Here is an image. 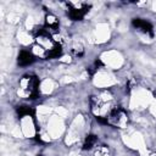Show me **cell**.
Returning <instances> with one entry per match:
<instances>
[{
	"label": "cell",
	"mask_w": 156,
	"mask_h": 156,
	"mask_svg": "<svg viewBox=\"0 0 156 156\" xmlns=\"http://www.w3.org/2000/svg\"><path fill=\"white\" fill-rule=\"evenodd\" d=\"M107 123L118 127V128H126L128 124V116L122 108H115L110 116L107 117Z\"/></svg>",
	"instance_id": "obj_3"
},
{
	"label": "cell",
	"mask_w": 156,
	"mask_h": 156,
	"mask_svg": "<svg viewBox=\"0 0 156 156\" xmlns=\"http://www.w3.org/2000/svg\"><path fill=\"white\" fill-rule=\"evenodd\" d=\"M98 79H96V85H100V87H106L108 84L112 83V79H111V76L106 72H100L98 73Z\"/></svg>",
	"instance_id": "obj_10"
},
{
	"label": "cell",
	"mask_w": 156,
	"mask_h": 156,
	"mask_svg": "<svg viewBox=\"0 0 156 156\" xmlns=\"http://www.w3.org/2000/svg\"><path fill=\"white\" fill-rule=\"evenodd\" d=\"M69 16L73 20H80L88 11V5L84 2H68Z\"/></svg>",
	"instance_id": "obj_5"
},
{
	"label": "cell",
	"mask_w": 156,
	"mask_h": 156,
	"mask_svg": "<svg viewBox=\"0 0 156 156\" xmlns=\"http://www.w3.org/2000/svg\"><path fill=\"white\" fill-rule=\"evenodd\" d=\"M61 61H63V62H71V57L69 56H63L61 58Z\"/></svg>",
	"instance_id": "obj_15"
},
{
	"label": "cell",
	"mask_w": 156,
	"mask_h": 156,
	"mask_svg": "<svg viewBox=\"0 0 156 156\" xmlns=\"http://www.w3.org/2000/svg\"><path fill=\"white\" fill-rule=\"evenodd\" d=\"M133 24H134V27H135L140 33H143V34H146V35H147V34L151 33L152 27H151V24H150L149 22H146V21H143V20L136 18V20L133 21Z\"/></svg>",
	"instance_id": "obj_8"
},
{
	"label": "cell",
	"mask_w": 156,
	"mask_h": 156,
	"mask_svg": "<svg viewBox=\"0 0 156 156\" xmlns=\"http://www.w3.org/2000/svg\"><path fill=\"white\" fill-rule=\"evenodd\" d=\"M94 156H111L107 146H98L94 151Z\"/></svg>",
	"instance_id": "obj_13"
},
{
	"label": "cell",
	"mask_w": 156,
	"mask_h": 156,
	"mask_svg": "<svg viewBox=\"0 0 156 156\" xmlns=\"http://www.w3.org/2000/svg\"><path fill=\"white\" fill-rule=\"evenodd\" d=\"M83 51H84V49H83V45L80 44V43H73L72 44V52L76 55V56H80L82 54H83Z\"/></svg>",
	"instance_id": "obj_14"
},
{
	"label": "cell",
	"mask_w": 156,
	"mask_h": 156,
	"mask_svg": "<svg viewBox=\"0 0 156 156\" xmlns=\"http://www.w3.org/2000/svg\"><path fill=\"white\" fill-rule=\"evenodd\" d=\"M115 108L117 107H116L113 96L107 90L101 91L98 95L91 98V110H93V113L99 119H104L107 122V117Z\"/></svg>",
	"instance_id": "obj_1"
},
{
	"label": "cell",
	"mask_w": 156,
	"mask_h": 156,
	"mask_svg": "<svg viewBox=\"0 0 156 156\" xmlns=\"http://www.w3.org/2000/svg\"><path fill=\"white\" fill-rule=\"evenodd\" d=\"M39 88V82L37 77L34 76H24L20 80V89L17 91L20 98L28 99L33 98L37 94V90Z\"/></svg>",
	"instance_id": "obj_2"
},
{
	"label": "cell",
	"mask_w": 156,
	"mask_h": 156,
	"mask_svg": "<svg viewBox=\"0 0 156 156\" xmlns=\"http://www.w3.org/2000/svg\"><path fill=\"white\" fill-rule=\"evenodd\" d=\"M45 27H46V30L50 33V34H56L58 33V20L56 16L49 13L45 16Z\"/></svg>",
	"instance_id": "obj_7"
},
{
	"label": "cell",
	"mask_w": 156,
	"mask_h": 156,
	"mask_svg": "<svg viewBox=\"0 0 156 156\" xmlns=\"http://www.w3.org/2000/svg\"><path fill=\"white\" fill-rule=\"evenodd\" d=\"M34 61V55L33 52L29 51H21L18 55V65L21 66H27Z\"/></svg>",
	"instance_id": "obj_9"
},
{
	"label": "cell",
	"mask_w": 156,
	"mask_h": 156,
	"mask_svg": "<svg viewBox=\"0 0 156 156\" xmlns=\"http://www.w3.org/2000/svg\"><path fill=\"white\" fill-rule=\"evenodd\" d=\"M21 126H22V127H21V129H22V132H23V134H24L26 136L32 138V136L35 134L34 123H33V121H32V118H30V116H29V115H27V116H23V117H22Z\"/></svg>",
	"instance_id": "obj_6"
},
{
	"label": "cell",
	"mask_w": 156,
	"mask_h": 156,
	"mask_svg": "<svg viewBox=\"0 0 156 156\" xmlns=\"http://www.w3.org/2000/svg\"><path fill=\"white\" fill-rule=\"evenodd\" d=\"M32 52H33L34 56H38V57H48L49 56V52L45 49H43L41 46H39L38 44H35L32 48Z\"/></svg>",
	"instance_id": "obj_11"
},
{
	"label": "cell",
	"mask_w": 156,
	"mask_h": 156,
	"mask_svg": "<svg viewBox=\"0 0 156 156\" xmlns=\"http://www.w3.org/2000/svg\"><path fill=\"white\" fill-rule=\"evenodd\" d=\"M35 43L39 46H41L43 49H45L48 52H50L56 46V43L54 41L52 37L49 33H45V32H40L35 35Z\"/></svg>",
	"instance_id": "obj_4"
},
{
	"label": "cell",
	"mask_w": 156,
	"mask_h": 156,
	"mask_svg": "<svg viewBox=\"0 0 156 156\" xmlns=\"http://www.w3.org/2000/svg\"><path fill=\"white\" fill-rule=\"evenodd\" d=\"M95 144H96V138H95V135H88L87 138H85V140H84V149L87 150H89V149H91L93 146H95Z\"/></svg>",
	"instance_id": "obj_12"
}]
</instances>
